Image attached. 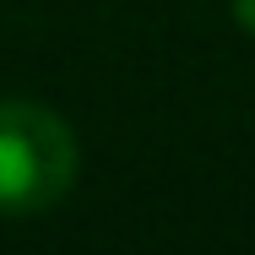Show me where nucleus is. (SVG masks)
Masks as SVG:
<instances>
[{
	"label": "nucleus",
	"instance_id": "2",
	"mask_svg": "<svg viewBox=\"0 0 255 255\" xmlns=\"http://www.w3.org/2000/svg\"><path fill=\"white\" fill-rule=\"evenodd\" d=\"M234 22H239V27L255 38V0H234Z\"/></svg>",
	"mask_w": 255,
	"mask_h": 255
},
{
	"label": "nucleus",
	"instance_id": "1",
	"mask_svg": "<svg viewBox=\"0 0 255 255\" xmlns=\"http://www.w3.org/2000/svg\"><path fill=\"white\" fill-rule=\"evenodd\" d=\"M82 168L71 125L27 98H0V212L33 217L54 206Z\"/></svg>",
	"mask_w": 255,
	"mask_h": 255
}]
</instances>
